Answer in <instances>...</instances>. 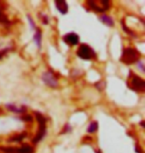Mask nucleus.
I'll return each mask as SVG.
<instances>
[{
    "instance_id": "12",
    "label": "nucleus",
    "mask_w": 145,
    "mask_h": 153,
    "mask_svg": "<svg viewBox=\"0 0 145 153\" xmlns=\"http://www.w3.org/2000/svg\"><path fill=\"white\" fill-rule=\"evenodd\" d=\"M97 126H98V125H97V122H91V123L89 124L88 131L89 133H94V132H95V131L97 130Z\"/></svg>"
},
{
    "instance_id": "6",
    "label": "nucleus",
    "mask_w": 145,
    "mask_h": 153,
    "mask_svg": "<svg viewBox=\"0 0 145 153\" xmlns=\"http://www.w3.org/2000/svg\"><path fill=\"white\" fill-rule=\"evenodd\" d=\"M1 151L4 153H33L34 150L30 145H23L21 147H2Z\"/></svg>"
},
{
    "instance_id": "14",
    "label": "nucleus",
    "mask_w": 145,
    "mask_h": 153,
    "mask_svg": "<svg viewBox=\"0 0 145 153\" xmlns=\"http://www.w3.org/2000/svg\"><path fill=\"white\" fill-rule=\"evenodd\" d=\"M34 40L36 41L37 45L40 47V44H41V32H40V30H37L35 36H34Z\"/></svg>"
},
{
    "instance_id": "10",
    "label": "nucleus",
    "mask_w": 145,
    "mask_h": 153,
    "mask_svg": "<svg viewBox=\"0 0 145 153\" xmlns=\"http://www.w3.org/2000/svg\"><path fill=\"white\" fill-rule=\"evenodd\" d=\"M27 135L26 133H21L19 135H14L11 138H9V141H21L22 139L25 138V136Z\"/></svg>"
},
{
    "instance_id": "8",
    "label": "nucleus",
    "mask_w": 145,
    "mask_h": 153,
    "mask_svg": "<svg viewBox=\"0 0 145 153\" xmlns=\"http://www.w3.org/2000/svg\"><path fill=\"white\" fill-rule=\"evenodd\" d=\"M64 40L67 44H69L71 46H75L79 43L80 38H79L78 35L75 34V33H70V34H67L66 36H65Z\"/></svg>"
},
{
    "instance_id": "16",
    "label": "nucleus",
    "mask_w": 145,
    "mask_h": 153,
    "mask_svg": "<svg viewBox=\"0 0 145 153\" xmlns=\"http://www.w3.org/2000/svg\"><path fill=\"white\" fill-rule=\"evenodd\" d=\"M5 53H6V51H0V59H1L3 56H4Z\"/></svg>"
},
{
    "instance_id": "15",
    "label": "nucleus",
    "mask_w": 145,
    "mask_h": 153,
    "mask_svg": "<svg viewBox=\"0 0 145 153\" xmlns=\"http://www.w3.org/2000/svg\"><path fill=\"white\" fill-rule=\"evenodd\" d=\"M23 119H25V121H32L33 120L32 116H30V115H25L23 117Z\"/></svg>"
},
{
    "instance_id": "13",
    "label": "nucleus",
    "mask_w": 145,
    "mask_h": 153,
    "mask_svg": "<svg viewBox=\"0 0 145 153\" xmlns=\"http://www.w3.org/2000/svg\"><path fill=\"white\" fill-rule=\"evenodd\" d=\"M8 19L6 17V15L3 13L2 8H1V4H0V23H7Z\"/></svg>"
},
{
    "instance_id": "17",
    "label": "nucleus",
    "mask_w": 145,
    "mask_h": 153,
    "mask_svg": "<svg viewBox=\"0 0 145 153\" xmlns=\"http://www.w3.org/2000/svg\"><path fill=\"white\" fill-rule=\"evenodd\" d=\"M0 114H2V109L1 108H0Z\"/></svg>"
},
{
    "instance_id": "7",
    "label": "nucleus",
    "mask_w": 145,
    "mask_h": 153,
    "mask_svg": "<svg viewBox=\"0 0 145 153\" xmlns=\"http://www.w3.org/2000/svg\"><path fill=\"white\" fill-rule=\"evenodd\" d=\"M43 81H44V82L46 85H48L49 87H51V88H56L57 85H58V81H57V79L55 78L54 75L52 74V73L50 72H47V73H45L44 75H43Z\"/></svg>"
},
{
    "instance_id": "4",
    "label": "nucleus",
    "mask_w": 145,
    "mask_h": 153,
    "mask_svg": "<svg viewBox=\"0 0 145 153\" xmlns=\"http://www.w3.org/2000/svg\"><path fill=\"white\" fill-rule=\"evenodd\" d=\"M88 5L89 8L97 12H104L109 8V1H88Z\"/></svg>"
},
{
    "instance_id": "1",
    "label": "nucleus",
    "mask_w": 145,
    "mask_h": 153,
    "mask_svg": "<svg viewBox=\"0 0 145 153\" xmlns=\"http://www.w3.org/2000/svg\"><path fill=\"white\" fill-rule=\"evenodd\" d=\"M139 53L137 51H135L134 49L132 48H126L123 50L122 56H121V61L122 63L126 64V65H130V64H133L135 62H137L139 60Z\"/></svg>"
},
{
    "instance_id": "9",
    "label": "nucleus",
    "mask_w": 145,
    "mask_h": 153,
    "mask_svg": "<svg viewBox=\"0 0 145 153\" xmlns=\"http://www.w3.org/2000/svg\"><path fill=\"white\" fill-rule=\"evenodd\" d=\"M56 7L59 11L61 12L62 14H66L67 12H68V4H67V2H65V1H56Z\"/></svg>"
},
{
    "instance_id": "11",
    "label": "nucleus",
    "mask_w": 145,
    "mask_h": 153,
    "mask_svg": "<svg viewBox=\"0 0 145 153\" xmlns=\"http://www.w3.org/2000/svg\"><path fill=\"white\" fill-rule=\"evenodd\" d=\"M100 19L104 24H106V25L113 26V21H112V19L110 17H109V16H101Z\"/></svg>"
},
{
    "instance_id": "3",
    "label": "nucleus",
    "mask_w": 145,
    "mask_h": 153,
    "mask_svg": "<svg viewBox=\"0 0 145 153\" xmlns=\"http://www.w3.org/2000/svg\"><path fill=\"white\" fill-rule=\"evenodd\" d=\"M77 55L84 60H91L94 57H95L94 50H92L89 46L86 45V44H83L80 46L78 51H77Z\"/></svg>"
},
{
    "instance_id": "2",
    "label": "nucleus",
    "mask_w": 145,
    "mask_h": 153,
    "mask_svg": "<svg viewBox=\"0 0 145 153\" xmlns=\"http://www.w3.org/2000/svg\"><path fill=\"white\" fill-rule=\"evenodd\" d=\"M36 118L39 122V130H38L37 135L35 136V138L33 139L34 143L39 142L40 140L44 137L45 132H46V119H45V117L42 114H40L39 112H36Z\"/></svg>"
},
{
    "instance_id": "5",
    "label": "nucleus",
    "mask_w": 145,
    "mask_h": 153,
    "mask_svg": "<svg viewBox=\"0 0 145 153\" xmlns=\"http://www.w3.org/2000/svg\"><path fill=\"white\" fill-rule=\"evenodd\" d=\"M130 87L133 88V90L137 91H144V88H145L144 81L140 78L139 76L131 75V78H130Z\"/></svg>"
}]
</instances>
